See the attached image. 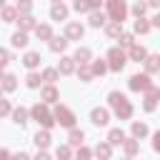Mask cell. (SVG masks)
<instances>
[{"instance_id": "e575fe53", "label": "cell", "mask_w": 160, "mask_h": 160, "mask_svg": "<svg viewBox=\"0 0 160 160\" xmlns=\"http://www.w3.org/2000/svg\"><path fill=\"white\" fill-rule=\"evenodd\" d=\"M58 75H60V72H58V68H48V70H45V72H42V80H45V82H50V85H52V82H55V80H58Z\"/></svg>"}, {"instance_id": "7dc6e473", "label": "cell", "mask_w": 160, "mask_h": 160, "mask_svg": "<svg viewBox=\"0 0 160 160\" xmlns=\"http://www.w3.org/2000/svg\"><path fill=\"white\" fill-rule=\"evenodd\" d=\"M35 160H52V158H50V155H48V152H45V150H40V152H38V155H35Z\"/></svg>"}, {"instance_id": "ee69618b", "label": "cell", "mask_w": 160, "mask_h": 160, "mask_svg": "<svg viewBox=\"0 0 160 160\" xmlns=\"http://www.w3.org/2000/svg\"><path fill=\"white\" fill-rule=\"evenodd\" d=\"M8 112H12V108H10V102H8V100H2V98H0V118H2V115H8Z\"/></svg>"}, {"instance_id": "1f68e13d", "label": "cell", "mask_w": 160, "mask_h": 160, "mask_svg": "<svg viewBox=\"0 0 160 160\" xmlns=\"http://www.w3.org/2000/svg\"><path fill=\"white\" fill-rule=\"evenodd\" d=\"M148 135V125L145 122H132V138H145Z\"/></svg>"}, {"instance_id": "5bb4252c", "label": "cell", "mask_w": 160, "mask_h": 160, "mask_svg": "<svg viewBox=\"0 0 160 160\" xmlns=\"http://www.w3.org/2000/svg\"><path fill=\"white\" fill-rule=\"evenodd\" d=\"M95 155H98L100 160H110V155H112V145H110V142H98V145H95Z\"/></svg>"}, {"instance_id": "4dcf8cb0", "label": "cell", "mask_w": 160, "mask_h": 160, "mask_svg": "<svg viewBox=\"0 0 160 160\" xmlns=\"http://www.w3.org/2000/svg\"><path fill=\"white\" fill-rule=\"evenodd\" d=\"M92 75H95V72H92V68H88V65H78V78H80V80H85V82H88Z\"/></svg>"}, {"instance_id": "836d02e7", "label": "cell", "mask_w": 160, "mask_h": 160, "mask_svg": "<svg viewBox=\"0 0 160 160\" xmlns=\"http://www.w3.org/2000/svg\"><path fill=\"white\" fill-rule=\"evenodd\" d=\"M148 30H150V22H148L145 18H138V20H135V32H140V35H145Z\"/></svg>"}, {"instance_id": "d590c367", "label": "cell", "mask_w": 160, "mask_h": 160, "mask_svg": "<svg viewBox=\"0 0 160 160\" xmlns=\"http://www.w3.org/2000/svg\"><path fill=\"white\" fill-rule=\"evenodd\" d=\"M30 10H32V2L30 0H18V12L20 15H30Z\"/></svg>"}, {"instance_id": "8d00e7d4", "label": "cell", "mask_w": 160, "mask_h": 160, "mask_svg": "<svg viewBox=\"0 0 160 160\" xmlns=\"http://www.w3.org/2000/svg\"><path fill=\"white\" fill-rule=\"evenodd\" d=\"M70 158H72L70 145H60V148H58V160H70Z\"/></svg>"}, {"instance_id": "6da1fadb", "label": "cell", "mask_w": 160, "mask_h": 160, "mask_svg": "<svg viewBox=\"0 0 160 160\" xmlns=\"http://www.w3.org/2000/svg\"><path fill=\"white\" fill-rule=\"evenodd\" d=\"M30 115H32V120H38L45 130H50V128L55 125V115H50V112H48V108H45V105H40V102H38V105H32Z\"/></svg>"}, {"instance_id": "60d3db41", "label": "cell", "mask_w": 160, "mask_h": 160, "mask_svg": "<svg viewBox=\"0 0 160 160\" xmlns=\"http://www.w3.org/2000/svg\"><path fill=\"white\" fill-rule=\"evenodd\" d=\"M145 10H148V2H140V0H138V2L132 5V12H135L138 18H142V15H145Z\"/></svg>"}, {"instance_id": "f5cc1de1", "label": "cell", "mask_w": 160, "mask_h": 160, "mask_svg": "<svg viewBox=\"0 0 160 160\" xmlns=\"http://www.w3.org/2000/svg\"><path fill=\"white\" fill-rule=\"evenodd\" d=\"M0 78H2V68H0Z\"/></svg>"}, {"instance_id": "f6af8a7d", "label": "cell", "mask_w": 160, "mask_h": 160, "mask_svg": "<svg viewBox=\"0 0 160 160\" xmlns=\"http://www.w3.org/2000/svg\"><path fill=\"white\" fill-rule=\"evenodd\" d=\"M152 148H155V150L160 152V130H158V132L152 135Z\"/></svg>"}, {"instance_id": "9c48e42d", "label": "cell", "mask_w": 160, "mask_h": 160, "mask_svg": "<svg viewBox=\"0 0 160 160\" xmlns=\"http://www.w3.org/2000/svg\"><path fill=\"white\" fill-rule=\"evenodd\" d=\"M90 120H92L95 125H108V120H110V112H108L105 108H92V112H90Z\"/></svg>"}, {"instance_id": "d6986e66", "label": "cell", "mask_w": 160, "mask_h": 160, "mask_svg": "<svg viewBox=\"0 0 160 160\" xmlns=\"http://www.w3.org/2000/svg\"><path fill=\"white\" fill-rule=\"evenodd\" d=\"M90 25H92V28H102V25H108V18H105V12H100V10H92V12H90Z\"/></svg>"}, {"instance_id": "ac0fdd59", "label": "cell", "mask_w": 160, "mask_h": 160, "mask_svg": "<svg viewBox=\"0 0 160 160\" xmlns=\"http://www.w3.org/2000/svg\"><path fill=\"white\" fill-rule=\"evenodd\" d=\"M122 150H125V155H135L138 150H140V142H138V138H125V142H122Z\"/></svg>"}, {"instance_id": "816d5d0a", "label": "cell", "mask_w": 160, "mask_h": 160, "mask_svg": "<svg viewBox=\"0 0 160 160\" xmlns=\"http://www.w3.org/2000/svg\"><path fill=\"white\" fill-rule=\"evenodd\" d=\"M0 8H5V0H0Z\"/></svg>"}, {"instance_id": "4316f807", "label": "cell", "mask_w": 160, "mask_h": 160, "mask_svg": "<svg viewBox=\"0 0 160 160\" xmlns=\"http://www.w3.org/2000/svg\"><path fill=\"white\" fill-rule=\"evenodd\" d=\"M68 140H70V145L80 148V145H82V140H85V132H82V130H78V128H72V130H70V138H68Z\"/></svg>"}, {"instance_id": "681fc988", "label": "cell", "mask_w": 160, "mask_h": 160, "mask_svg": "<svg viewBox=\"0 0 160 160\" xmlns=\"http://www.w3.org/2000/svg\"><path fill=\"white\" fill-rule=\"evenodd\" d=\"M152 25H155V28H160V12H158V15L152 18Z\"/></svg>"}, {"instance_id": "e0dca14e", "label": "cell", "mask_w": 160, "mask_h": 160, "mask_svg": "<svg viewBox=\"0 0 160 160\" xmlns=\"http://www.w3.org/2000/svg\"><path fill=\"white\" fill-rule=\"evenodd\" d=\"M108 142H110V145H122V142H125V132H122L120 128H112V130L108 132Z\"/></svg>"}, {"instance_id": "44dd1931", "label": "cell", "mask_w": 160, "mask_h": 160, "mask_svg": "<svg viewBox=\"0 0 160 160\" xmlns=\"http://www.w3.org/2000/svg\"><path fill=\"white\" fill-rule=\"evenodd\" d=\"M105 32H108L110 38H120V35H122V22H118V20H110V22L105 25Z\"/></svg>"}, {"instance_id": "8fae6325", "label": "cell", "mask_w": 160, "mask_h": 160, "mask_svg": "<svg viewBox=\"0 0 160 160\" xmlns=\"http://www.w3.org/2000/svg\"><path fill=\"white\" fill-rule=\"evenodd\" d=\"M50 18H52V20H65V18H68V8H65L62 2H52V8H50Z\"/></svg>"}, {"instance_id": "2e32d148", "label": "cell", "mask_w": 160, "mask_h": 160, "mask_svg": "<svg viewBox=\"0 0 160 160\" xmlns=\"http://www.w3.org/2000/svg\"><path fill=\"white\" fill-rule=\"evenodd\" d=\"M72 58H75V62H78V65H88V62H90V58H92V52H90L88 48H78Z\"/></svg>"}, {"instance_id": "f546056e", "label": "cell", "mask_w": 160, "mask_h": 160, "mask_svg": "<svg viewBox=\"0 0 160 160\" xmlns=\"http://www.w3.org/2000/svg\"><path fill=\"white\" fill-rule=\"evenodd\" d=\"M22 62H25L28 68H38V65H40V55H38V52H25Z\"/></svg>"}, {"instance_id": "f35d334b", "label": "cell", "mask_w": 160, "mask_h": 160, "mask_svg": "<svg viewBox=\"0 0 160 160\" xmlns=\"http://www.w3.org/2000/svg\"><path fill=\"white\" fill-rule=\"evenodd\" d=\"M105 70H108V62H105V60H95V62H92V72H95V75H102Z\"/></svg>"}, {"instance_id": "4fadbf2b", "label": "cell", "mask_w": 160, "mask_h": 160, "mask_svg": "<svg viewBox=\"0 0 160 160\" xmlns=\"http://www.w3.org/2000/svg\"><path fill=\"white\" fill-rule=\"evenodd\" d=\"M32 140H35L38 150H45V148L50 145V140H52V138H50V130H40V132H38V135H35Z\"/></svg>"}, {"instance_id": "83f0119b", "label": "cell", "mask_w": 160, "mask_h": 160, "mask_svg": "<svg viewBox=\"0 0 160 160\" xmlns=\"http://www.w3.org/2000/svg\"><path fill=\"white\" fill-rule=\"evenodd\" d=\"M35 35H38L40 40H50V38H52V28H50V25H38V28H35Z\"/></svg>"}, {"instance_id": "b9f144b4", "label": "cell", "mask_w": 160, "mask_h": 160, "mask_svg": "<svg viewBox=\"0 0 160 160\" xmlns=\"http://www.w3.org/2000/svg\"><path fill=\"white\" fill-rule=\"evenodd\" d=\"M120 45H122V48H132V45H135L132 35H130V32H122V35H120Z\"/></svg>"}, {"instance_id": "74e56055", "label": "cell", "mask_w": 160, "mask_h": 160, "mask_svg": "<svg viewBox=\"0 0 160 160\" xmlns=\"http://www.w3.org/2000/svg\"><path fill=\"white\" fill-rule=\"evenodd\" d=\"M40 80H42V75H38V72H30V75L25 78L28 88H38V85H40Z\"/></svg>"}, {"instance_id": "ba28073f", "label": "cell", "mask_w": 160, "mask_h": 160, "mask_svg": "<svg viewBox=\"0 0 160 160\" xmlns=\"http://www.w3.org/2000/svg\"><path fill=\"white\" fill-rule=\"evenodd\" d=\"M82 32H85V28L80 22H68V28H65V38L68 40H80Z\"/></svg>"}, {"instance_id": "7bdbcfd3", "label": "cell", "mask_w": 160, "mask_h": 160, "mask_svg": "<svg viewBox=\"0 0 160 160\" xmlns=\"http://www.w3.org/2000/svg\"><path fill=\"white\" fill-rule=\"evenodd\" d=\"M10 60H12V55H10V52H8L5 48H0V68H5V65H8Z\"/></svg>"}, {"instance_id": "603a6c76", "label": "cell", "mask_w": 160, "mask_h": 160, "mask_svg": "<svg viewBox=\"0 0 160 160\" xmlns=\"http://www.w3.org/2000/svg\"><path fill=\"white\" fill-rule=\"evenodd\" d=\"M12 122L22 128V125L28 122V110H25V108H15V110H12Z\"/></svg>"}, {"instance_id": "7402d4cb", "label": "cell", "mask_w": 160, "mask_h": 160, "mask_svg": "<svg viewBox=\"0 0 160 160\" xmlns=\"http://www.w3.org/2000/svg\"><path fill=\"white\" fill-rule=\"evenodd\" d=\"M40 98H42L45 102H55V100H58V90H55V85H45L42 92H40Z\"/></svg>"}, {"instance_id": "5b68a950", "label": "cell", "mask_w": 160, "mask_h": 160, "mask_svg": "<svg viewBox=\"0 0 160 160\" xmlns=\"http://www.w3.org/2000/svg\"><path fill=\"white\" fill-rule=\"evenodd\" d=\"M158 100H160V88L150 85V88L145 90V98H142V108H145L148 112H152V110L158 108Z\"/></svg>"}, {"instance_id": "c3c4849f", "label": "cell", "mask_w": 160, "mask_h": 160, "mask_svg": "<svg viewBox=\"0 0 160 160\" xmlns=\"http://www.w3.org/2000/svg\"><path fill=\"white\" fill-rule=\"evenodd\" d=\"M10 158H12V155H10L8 150H0V160H10Z\"/></svg>"}, {"instance_id": "52a82bcc", "label": "cell", "mask_w": 160, "mask_h": 160, "mask_svg": "<svg viewBox=\"0 0 160 160\" xmlns=\"http://www.w3.org/2000/svg\"><path fill=\"white\" fill-rule=\"evenodd\" d=\"M112 108H115V115H118V120H128V118L132 115V105L128 102V98H125V95H122V98H120V100H118Z\"/></svg>"}, {"instance_id": "cb8c5ba5", "label": "cell", "mask_w": 160, "mask_h": 160, "mask_svg": "<svg viewBox=\"0 0 160 160\" xmlns=\"http://www.w3.org/2000/svg\"><path fill=\"white\" fill-rule=\"evenodd\" d=\"M68 48V38H50V50L52 52H62Z\"/></svg>"}, {"instance_id": "484cf974", "label": "cell", "mask_w": 160, "mask_h": 160, "mask_svg": "<svg viewBox=\"0 0 160 160\" xmlns=\"http://www.w3.org/2000/svg\"><path fill=\"white\" fill-rule=\"evenodd\" d=\"M0 85H2V90L12 92V90L18 88V80H15V75H2V78H0Z\"/></svg>"}, {"instance_id": "db71d44e", "label": "cell", "mask_w": 160, "mask_h": 160, "mask_svg": "<svg viewBox=\"0 0 160 160\" xmlns=\"http://www.w3.org/2000/svg\"><path fill=\"white\" fill-rule=\"evenodd\" d=\"M52 2H62V0H52Z\"/></svg>"}, {"instance_id": "d4e9b609", "label": "cell", "mask_w": 160, "mask_h": 160, "mask_svg": "<svg viewBox=\"0 0 160 160\" xmlns=\"http://www.w3.org/2000/svg\"><path fill=\"white\" fill-rule=\"evenodd\" d=\"M145 58H148V52H145L142 45H132V48H130V60L140 62V60H145Z\"/></svg>"}, {"instance_id": "9a60e30c", "label": "cell", "mask_w": 160, "mask_h": 160, "mask_svg": "<svg viewBox=\"0 0 160 160\" xmlns=\"http://www.w3.org/2000/svg\"><path fill=\"white\" fill-rule=\"evenodd\" d=\"M142 62H145V72H160V55H148Z\"/></svg>"}, {"instance_id": "30bf717a", "label": "cell", "mask_w": 160, "mask_h": 160, "mask_svg": "<svg viewBox=\"0 0 160 160\" xmlns=\"http://www.w3.org/2000/svg\"><path fill=\"white\" fill-rule=\"evenodd\" d=\"M72 8H75L78 12H85V10H90V12H92V10H98V8H100V0H75V2H72Z\"/></svg>"}, {"instance_id": "f907efd6", "label": "cell", "mask_w": 160, "mask_h": 160, "mask_svg": "<svg viewBox=\"0 0 160 160\" xmlns=\"http://www.w3.org/2000/svg\"><path fill=\"white\" fill-rule=\"evenodd\" d=\"M150 5L152 8H160V0H150Z\"/></svg>"}, {"instance_id": "d6a6232c", "label": "cell", "mask_w": 160, "mask_h": 160, "mask_svg": "<svg viewBox=\"0 0 160 160\" xmlns=\"http://www.w3.org/2000/svg\"><path fill=\"white\" fill-rule=\"evenodd\" d=\"M18 18V8H2V20L5 22H15Z\"/></svg>"}, {"instance_id": "277c9868", "label": "cell", "mask_w": 160, "mask_h": 160, "mask_svg": "<svg viewBox=\"0 0 160 160\" xmlns=\"http://www.w3.org/2000/svg\"><path fill=\"white\" fill-rule=\"evenodd\" d=\"M55 122H60L65 128H72L75 125V112L70 108H65V105H58L55 108Z\"/></svg>"}, {"instance_id": "8992f818", "label": "cell", "mask_w": 160, "mask_h": 160, "mask_svg": "<svg viewBox=\"0 0 160 160\" xmlns=\"http://www.w3.org/2000/svg\"><path fill=\"white\" fill-rule=\"evenodd\" d=\"M128 85H130V90H135V92H145L152 82H150V78H148V72H140V75H132L130 80H128Z\"/></svg>"}, {"instance_id": "f1b7e54d", "label": "cell", "mask_w": 160, "mask_h": 160, "mask_svg": "<svg viewBox=\"0 0 160 160\" xmlns=\"http://www.w3.org/2000/svg\"><path fill=\"white\" fill-rule=\"evenodd\" d=\"M12 45H15V48H25V45H28V35H25V30L12 32Z\"/></svg>"}, {"instance_id": "7a4b0ae2", "label": "cell", "mask_w": 160, "mask_h": 160, "mask_svg": "<svg viewBox=\"0 0 160 160\" xmlns=\"http://www.w3.org/2000/svg\"><path fill=\"white\" fill-rule=\"evenodd\" d=\"M108 68L115 70V72H120L125 68V52H122V48H110L108 50Z\"/></svg>"}, {"instance_id": "3957f363", "label": "cell", "mask_w": 160, "mask_h": 160, "mask_svg": "<svg viewBox=\"0 0 160 160\" xmlns=\"http://www.w3.org/2000/svg\"><path fill=\"white\" fill-rule=\"evenodd\" d=\"M108 15H110V20L122 22L125 15H128V5H125V0H108Z\"/></svg>"}, {"instance_id": "ab89813d", "label": "cell", "mask_w": 160, "mask_h": 160, "mask_svg": "<svg viewBox=\"0 0 160 160\" xmlns=\"http://www.w3.org/2000/svg\"><path fill=\"white\" fill-rule=\"evenodd\" d=\"M90 158H92V152H90L88 148H82V145H80V148H78V152H75V160H90Z\"/></svg>"}, {"instance_id": "ffe728a7", "label": "cell", "mask_w": 160, "mask_h": 160, "mask_svg": "<svg viewBox=\"0 0 160 160\" xmlns=\"http://www.w3.org/2000/svg\"><path fill=\"white\" fill-rule=\"evenodd\" d=\"M15 22H20V30H35L38 28V22H35V18L32 15H20V20H15Z\"/></svg>"}, {"instance_id": "7c38bea8", "label": "cell", "mask_w": 160, "mask_h": 160, "mask_svg": "<svg viewBox=\"0 0 160 160\" xmlns=\"http://www.w3.org/2000/svg\"><path fill=\"white\" fill-rule=\"evenodd\" d=\"M72 70H75V58H60L58 72H60V75H70Z\"/></svg>"}, {"instance_id": "bcb514c9", "label": "cell", "mask_w": 160, "mask_h": 160, "mask_svg": "<svg viewBox=\"0 0 160 160\" xmlns=\"http://www.w3.org/2000/svg\"><path fill=\"white\" fill-rule=\"evenodd\" d=\"M10 160H30V155H28V152H15Z\"/></svg>"}, {"instance_id": "11a10c76", "label": "cell", "mask_w": 160, "mask_h": 160, "mask_svg": "<svg viewBox=\"0 0 160 160\" xmlns=\"http://www.w3.org/2000/svg\"><path fill=\"white\" fill-rule=\"evenodd\" d=\"M0 92H2V85H0Z\"/></svg>"}]
</instances>
